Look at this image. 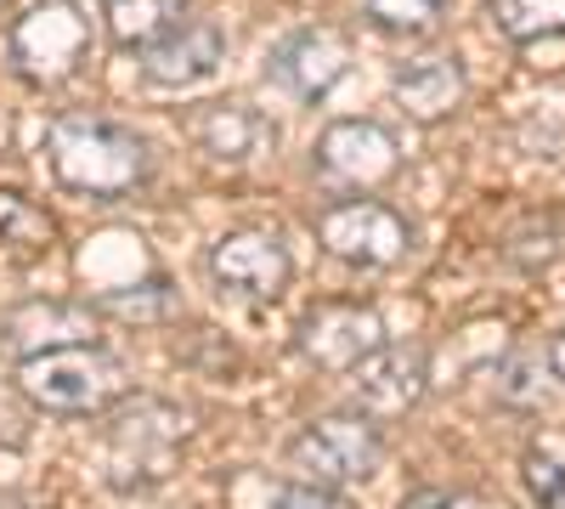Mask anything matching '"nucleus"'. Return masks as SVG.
I'll list each match as a JSON object with an SVG mask.
<instances>
[{"label":"nucleus","mask_w":565,"mask_h":509,"mask_svg":"<svg viewBox=\"0 0 565 509\" xmlns=\"http://www.w3.org/2000/svg\"><path fill=\"white\" fill-rule=\"evenodd\" d=\"M0 340H7L18 357L97 340V306L90 300H29V306H18L7 322H0Z\"/></svg>","instance_id":"14"},{"label":"nucleus","mask_w":565,"mask_h":509,"mask_svg":"<svg viewBox=\"0 0 565 509\" xmlns=\"http://www.w3.org/2000/svg\"><path fill=\"white\" fill-rule=\"evenodd\" d=\"M210 266V284L232 300H277L282 289L295 284V261L289 250H282L277 233H260V226H232V233H221L204 255Z\"/></svg>","instance_id":"7"},{"label":"nucleus","mask_w":565,"mask_h":509,"mask_svg":"<svg viewBox=\"0 0 565 509\" xmlns=\"http://www.w3.org/2000/svg\"><path fill=\"white\" fill-rule=\"evenodd\" d=\"M396 509H503V503L469 492V487H418V492H407Z\"/></svg>","instance_id":"22"},{"label":"nucleus","mask_w":565,"mask_h":509,"mask_svg":"<svg viewBox=\"0 0 565 509\" xmlns=\"http://www.w3.org/2000/svg\"><path fill=\"white\" fill-rule=\"evenodd\" d=\"M351 391L362 402V413H373V420H396V413H413L424 402V391H430V357H424V346H380L367 351L356 368H351Z\"/></svg>","instance_id":"10"},{"label":"nucleus","mask_w":565,"mask_h":509,"mask_svg":"<svg viewBox=\"0 0 565 509\" xmlns=\"http://www.w3.org/2000/svg\"><path fill=\"white\" fill-rule=\"evenodd\" d=\"M221 63H226V34L204 18L175 23L164 40H153L148 52H141V74L159 91H193V85L215 79Z\"/></svg>","instance_id":"11"},{"label":"nucleus","mask_w":565,"mask_h":509,"mask_svg":"<svg viewBox=\"0 0 565 509\" xmlns=\"http://www.w3.org/2000/svg\"><path fill=\"white\" fill-rule=\"evenodd\" d=\"M0 12H7V0H0Z\"/></svg>","instance_id":"25"},{"label":"nucleus","mask_w":565,"mask_h":509,"mask_svg":"<svg viewBox=\"0 0 565 509\" xmlns=\"http://www.w3.org/2000/svg\"><path fill=\"white\" fill-rule=\"evenodd\" d=\"M311 226H317V244L334 261L356 266V272H385L413 250L407 215L380 204V199H340V204L317 210Z\"/></svg>","instance_id":"5"},{"label":"nucleus","mask_w":565,"mask_h":509,"mask_svg":"<svg viewBox=\"0 0 565 509\" xmlns=\"http://www.w3.org/2000/svg\"><path fill=\"white\" fill-rule=\"evenodd\" d=\"M521 481L537 509H565V442H532L521 458Z\"/></svg>","instance_id":"20"},{"label":"nucleus","mask_w":565,"mask_h":509,"mask_svg":"<svg viewBox=\"0 0 565 509\" xmlns=\"http://www.w3.org/2000/svg\"><path fill=\"white\" fill-rule=\"evenodd\" d=\"M97 311L125 317V322H164L175 317V289H170V277H148V284H130V289H108Z\"/></svg>","instance_id":"19"},{"label":"nucleus","mask_w":565,"mask_h":509,"mask_svg":"<svg viewBox=\"0 0 565 509\" xmlns=\"http://www.w3.org/2000/svg\"><path fill=\"white\" fill-rule=\"evenodd\" d=\"M548 374L565 385V329H559V335H554V346H548Z\"/></svg>","instance_id":"24"},{"label":"nucleus","mask_w":565,"mask_h":509,"mask_svg":"<svg viewBox=\"0 0 565 509\" xmlns=\"http://www.w3.org/2000/svg\"><path fill=\"white\" fill-rule=\"evenodd\" d=\"M193 142L215 165H255L260 153L277 148V125H271V114H260L249 103H204L193 114Z\"/></svg>","instance_id":"13"},{"label":"nucleus","mask_w":565,"mask_h":509,"mask_svg":"<svg viewBox=\"0 0 565 509\" xmlns=\"http://www.w3.org/2000/svg\"><path fill=\"white\" fill-rule=\"evenodd\" d=\"M351 74V40L334 23H306L266 52V79L295 103H322Z\"/></svg>","instance_id":"8"},{"label":"nucleus","mask_w":565,"mask_h":509,"mask_svg":"<svg viewBox=\"0 0 565 509\" xmlns=\"http://www.w3.org/2000/svg\"><path fill=\"white\" fill-rule=\"evenodd\" d=\"M103 18H108V40L119 52H148L175 23H186V0H108Z\"/></svg>","instance_id":"15"},{"label":"nucleus","mask_w":565,"mask_h":509,"mask_svg":"<svg viewBox=\"0 0 565 509\" xmlns=\"http://www.w3.org/2000/svg\"><path fill=\"white\" fill-rule=\"evenodd\" d=\"M52 238H57L52 215L34 210V204L18 199V193H0V250H12V255L34 261V255L52 250Z\"/></svg>","instance_id":"17"},{"label":"nucleus","mask_w":565,"mask_h":509,"mask_svg":"<svg viewBox=\"0 0 565 509\" xmlns=\"http://www.w3.org/2000/svg\"><path fill=\"white\" fill-rule=\"evenodd\" d=\"M18 391L45 407V413H63V420H90V413H108L114 402H125L130 391V368L97 346V340H79V346H52V351H29L18 357Z\"/></svg>","instance_id":"2"},{"label":"nucleus","mask_w":565,"mask_h":509,"mask_svg":"<svg viewBox=\"0 0 565 509\" xmlns=\"http://www.w3.org/2000/svg\"><path fill=\"white\" fill-rule=\"evenodd\" d=\"M295 340H300L306 362L328 368V374H351L367 351L385 346V322H380V311H367V306L322 300V306H311V311L300 317Z\"/></svg>","instance_id":"9"},{"label":"nucleus","mask_w":565,"mask_h":509,"mask_svg":"<svg viewBox=\"0 0 565 509\" xmlns=\"http://www.w3.org/2000/svg\"><path fill=\"white\" fill-rule=\"evenodd\" d=\"M391 97L402 103V114H407L413 125H441V119H452V114L463 108L469 74H463V63L447 57V52L413 57V63H402V68L391 74Z\"/></svg>","instance_id":"12"},{"label":"nucleus","mask_w":565,"mask_h":509,"mask_svg":"<svg viewBox=\"0 0 565 509\" xmlns=\"http://www.w3.org/2000/svg\"><path fill=\"white\" fill-rule=\"evenodd\" d=\"M311 170L322 181H334V188L373 193L402 176V142L380 119H334L311 142Z\"/></svg>","instance_id":"6"},{"label":"nucleus","mask_w":565,"mask_h":509,"mask_svg":"<svg viewBox=\"0 0 565 509\" xmlns=\"http://www.w3.org/2000/svg\"><path fill=\"white\" fill-rule=\"evenodd\" d=\"M45 165L57 188L114 204L153 181V148L108 114H57L45 125Z\"/></svg>","instance_id":"1"},{"label":"nucleus","mask_w":565,"mask_h":509,"mask_svg":"<svg viewBox=\"0 0 565 509\" xmlns=\"http://www.w3.org/2000/svg\"><path fill=\"white\" fill-rule=\"evenodd\" d=\"M90 40H97L90 34V18L74 0H34L7 34V63L23 85L52 91V85H68L85 68Z\"/></svg>","instance_id":"4"},{"label":"nucleus","mask_w":565,"mask_h":509,"mask_svg":"<svg viewBox=\"0 0 565 509\" xmlns=\"http://www.w3.org/2000/svg\"><path fill=\"white\" fill-rule=\"evenodd\" d=\"M380 465H385V436L373 425V413H322L289 442L295 481H311L328 492L373 481Z\"/></svg>","instance_id":"3"},{"label":"nucleus","mask_w":565,"mask_h":509,"mask_svg":"<svg viewBox=\"0 0 565 509\" xmlns=\"http://www.w3.org/2000/svg\"><path fill=\"white\" fill-rule=\"evenodd\" d=\"M362 12L380 23L385 34H407V40H418V34H436V29L447 23L452 0H362Z\"/></svg>","instance_id":"18"},{"label":"nucleus","mask_w":565,"mask_h":509,"mask_svg":"<svg viewBox=\"0 0 565 509\" xmlns=\"http://www.w3.org/2000/svg\"><path fill=\"white\" fill-rule=\"evenodd\" d=\"M266 509H340V498L328 492V487H311V481H282L266 498Z\"/></svg>","instance_id":"23"},{"label":"nucleus","mask_w":565,"mask_h":509,"mask_svg":"<svg viewBox=\"0 0 565 509\" xmlns=\"http://www.w3.org/2000/svg\"><path fill=\"white\" fill-rule=\"evenodd\" d=\"M487 12H492V29L514 45L565 34V0H487Z\"/></svg>","instance_id":"16"},{"label":"nucleus","mask_w":565,"mask_h":509,"mask_svg":"<svg viewBox=\"0 0 565 509\" xmlns=\"http://www.w3.org/2000/svg\"><path fill=\"white\" fill-rule=\"evenodd\" d=\"M492 385H498V402H509V407H543L548 402V368L532 351H514L498 362Z\"/></svg>","instance_id":"21"}]
</instances>
